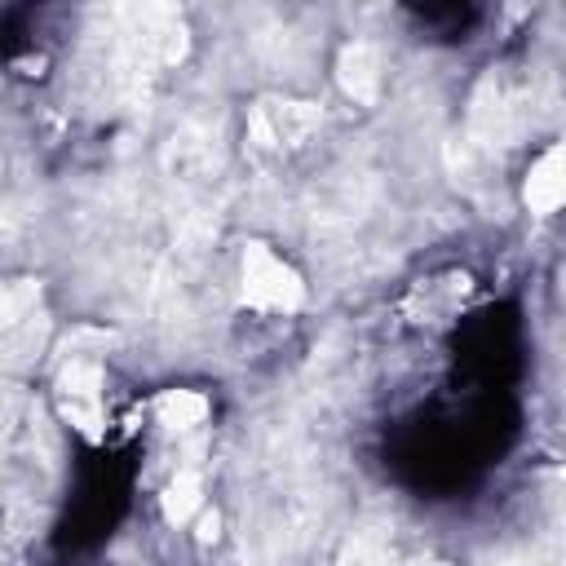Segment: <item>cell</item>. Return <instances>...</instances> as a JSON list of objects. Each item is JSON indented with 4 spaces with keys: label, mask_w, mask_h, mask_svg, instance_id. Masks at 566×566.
I'll return each mask as SVG.
<instances>
[{
    "label": "cell",
    "mask_w": 566,
    "mask_h": 566,
    "mask_svg": "<svg viewBox=\"0 0 566 566\" xmlns=\"http://www.w3.org/2000/svg\"><path fill=\"white\" fill-rule=\"evenodd\" d=\"M336 80H340V88H345L354 102L371 106V102L380 97V84H385V75H380V49L367 44V40L345 44V49H340V62H336Z\"/></svg>",
    "instance_id": "cell-2"
},
{
    "label": "cell",
    "mask_w": 566,
    "mask_h": 566,
    "mask_svg": "<svg viewBox=\"0 0 566 566\" xmlns=\"http://www.w3.org/2000/svg\"><path fill=\"white\" fill-rule=\"evenodd\" d=\"M562 190H566V181H562V146H548L531 164V172H526V190H522L526 195V208L535 217H548V212H557Z\"/></svg>",
    "instance_id": "cell-3"
},
{
    "label": "cell",
    "mask_w": 566,
    "mask_h": 566,
    "mask_svg": "<svg viewBox=\"0 0 566 566\" xmlns=\"http://www.w3.org/2000/svg\"><path fill=\"white\" fill-rule=\"evenodd\" d=\"M155 416H159V424H168V429H195V424L208 416V402H203L199 394H190V389H168V394H159Z\"/></svg>",
    "instance_id": "cell-4"
},
{
    "label": "cell",
    "mask_w": 566,
    "mask_h": 566,
    "mask_svg": "<svg viewBox=\"0 0 566 566\" xmlns=\"http://www.w3.org/2000/svg\"><path fill=\"white\" fill-rule=\"evenodd\" d=\"M199 509V478L195 473H177L164 491V517L168 522H186Z\"/></svg>",
    "instance_id": "cell-5"
},
{
    "label": "cell",
    "mask_w": 566,
    "mask_h": 566,
    "mask_svg": "<svg viewBox=\"0 0 566 566\" xmlns=\"http://www.w3.org/2000/svg\"><path fill=\"white\" fill-rule=\"evenodd\" d=\"M305 296L301 279L287 261H279L265 243H252L243 252V301L252 310H296Z\"/></svg>",
    "instance_id": "cell-1"
}]
</instances>
